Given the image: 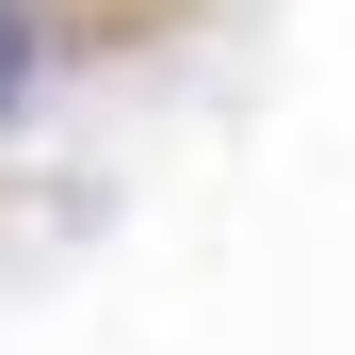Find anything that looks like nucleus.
<instances>
[{
  "label": "nucleus",
  "mask_w": 355,
  "mask_h": 355,
  "mask_svg": "<svg viewBox=\"0 0 355 355\" xmlns=\"http://www.w3.org/2000/svg\"><path fill=\"white\" fill-rule=\"evenodd\" d=\"M17 81H33V17L0 0V113H17Z\"/></svg>",
  "instance_id": "nucleus-1"
}]
</instances>
